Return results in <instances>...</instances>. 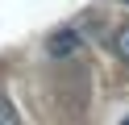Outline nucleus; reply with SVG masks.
<instances>
[{
  "instance_id": "f03ea898",
  "label": "nucleus",
  "mask_w": 129,
  "mask_h": 125,
  "mask_svg": "<svg viewBox=\"0 0 129 125\" xmlns=\"http://www.w3.org/2000/svg\"><path fill=\"white\" fill-rule=\"evenodd\" d=\"M108 46H112V54H117V58H125V63H129V21L121 25V29H112Z\"/></svg>"
},
{
  "instance_id": "20e7f679",
  "label": "nucleus",
  "mask_w": 129,
  "mask_h": 125,
  "mask_svg": "<svg viewBox=\"0 0 129 125\" xmlns=\"http://www.w3.org/2000/svg\"><path fill=\"white\" fill-rule=\"evenodd\" d=\"M121 4H125V8H129V0H121Z\"/></svg>"
},
{
  "instance_id": "7ed1b4c3",
  "label": "nucleus",
  "mask_w": 129,
  "mask_h": 125,
  "mask_svg": "<svg viewBox=\"0 0 129 125\" xmlns=\"http://www.w3.org/2000/svg\"><path fill=\"white\" fill-rule=\"evenodd\" d=\"M0 125H21V117H17V108L9 104V96H0Z\"/></svg>"
},
{
  "instance_id": "f257e3e1",
  "label": "nucleus",
  "mask_w": 129,
  "mask_h": 125,
  "mask_svg": "<svg viewBox=\"0 0 129 125\" xmlns=\"http://www.w3.org/2000/svg\"><path fill=\"white\" fill-rule=\"evenodd\" d=\"M79 46H83V38H79L75 29H58V33H50V42H46V50H50L54 58H67V54H75Z\"/></svg>"
}]
</instances>
